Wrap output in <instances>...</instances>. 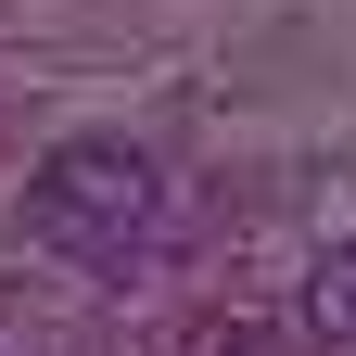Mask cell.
Segmentation results:
<instances>
[{"label":"cell","mask_w":356,"mask_h":356,"mask_svg":"<svg viewBox=\"0 0 356 356\" xmlns=\"http://www.w3.org/2000/svg\"><path fill=\"white\" fill-rule=\"evenodd\" d=\"M153 229H165V165L140 140H64L51 165L26 178V242L64 254V267L127 280V267L153 254Z\"/></svg>","instance_id":"cell-1"},{"label":"cell","mask_w":356,"mask_h":356,"mask_svg":"<svg viewBox=\"0 0 356 356\" xmlns=\"http://www.w3.org/2000/svg\"><path fill=\"white\" fill-rule=\"evenodd\" d=\"M293 331L318 343V356H356V242L305 254V280H293Z\"/></svg>","instance_id":"cell-2"},{"label":"cell","mask_w":356,"mask_h":356,"mask_svg":"<svg viewBox=\"0 0 356 356\" xmlns=\"http://www.w3.org/2000/svg\"><path fill=\"white\" fill-rule=\"evenodd\" d=\"M178 356H280V318H254V305H216V318L178 331Z\"/></svg>","instance_id":"cell-3"}]
</instances>
